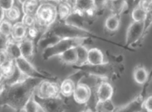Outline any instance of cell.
<instances>
[{"label":"cell","instance_id":"6da1fadb","mask_svg":"<svg viewBox=\"0 0 152 112\" xmlns=\"http://www.w3.org/2000/svg\"><path fill=\"white\" fill-rule=\"evenodd\" d=\"M84 38H66L61 39L58 43L48 48L45 52V55L48 57H52L58 56L59 54L63 53L67 49L75 48L80 45H82Z\"/></svg>","mask_w":152,"mask_h":112},{"label":"cell","instance_id":"7a4b0ae2","mask_svg":"<svg viewBox=\"0 0 152 112\" xmlns=\"http://www.w3.org/2000/svg\"><path fill=\"white\" fill-rule=\"evenodd\" d=\"M35 17L40 25H50L57 17V8L50 3H43L38 7Z\"/></svg>","mask_w":152,"mask_h":112},{"label":"cell","instance_id":"3957f363","mask_svg":"<svg viewBox=\"0 0 152 112\" xmlns=\"http://www.w3.org/2000/svg\"><path fill=\"white\" fill-rule=\"evenodd\" d=\"M60 93V86L57 83L43 81L38 87V95L41 99L55 98Z\"/></svg>","mask_w":152,"mask_h":112},{"label":"cell","instance_id":"277c9868","mask_svg":"<svg viewBox=\"0 0 152 112\" xmlns=\"http://www.w3.org/2000/svg\"><path fill=\"white\" fill-rule=\"evenodd\" d=\"M14 64L16 66L17 69H18L20 74L25 77H35L39 74L36 68L27 59L24 58L23 56H19L14 59Z\"/></svg>","mask_w":152,"mask_h":112},{"label":"cell","instance_id":"5b68a950","mask_svg":"<svg viewBox=\"0 0 152 112\" xmlns=\"http://www.w3.org/2000/svg\"><path fill=\"white\" fill-rule=\"evenodd\" d=\"M145 29V22L132 23L129 27L126 33V43L127 45H132L136 43L141 38Z\"/></svg>","mask_w":152,"mask_h":112},{"label":"cell","instance_id":"8992f818","mask_svg":"<svg viewBox=\"0 0 152 112\" xmlns=\"http://www.w3.org/2000/svg\"><path fill=\"white\" fill-rule=\"evenodd\" d=\"M73 98L77 103L83 104L87 103L90 100L91 95V89L85 84H79L75 88L73 93Z\"/></svg>","mask_w":152,"mask_h":112},{"label":"cell","instance_id":"52a82bcc","mask_svg":"<svg viewBox=\"0 0 152 112\" xmlns=\"http://www.w3.org/2000/svg\"><path fill=\"white\" fill-rule=\"evenodd\" d=\"M114 93V89L108 82H102L98 88L97 98L99 103H102L110 100Z\"/></svg>","mask_w":152,"mask_h":112},{"label":"cell","instance_id":"ba28073f","mask_svg":"<svg viewBox=\"0 0 152 112\" xmlns=\"http://www.w3.org/2000/svg\"><path fill=\"white\" fill-rule=\"evenodd\" d=\"M87 61L89 64L97 66L104 63V56L103 53L100 49L97 48H92L88 51Z\"/></svg>","mask_w":152,"mask_h":112},{"label":"cell","instance_id":"9c48e42d","mask_svg":"<svg viewBox=\"0 0 152 112\" xmlns=\"http://www.w3.org/2000/svg\"><path fill=\"white\" fill-rule=\"evenodd\" d=\"M18 46L19 51H20V55L24 58L28 60L32 56L34 47H33V43L31 39L24 38L20 41V43H18Z\"/></svg>","mask_w":152,"mask_h":112},{"label":"cell","instance_id":"30bf717a","mask_svg":"<svg viewBox=\"0 0 152 112\" xmlns=\"http://www.w3.org/2000/svg\"><path fill=\"white\" fill-rule=\"evenodd\" d=\"M0 70L3 78L6 79L12 78L15 74V70H16L14 59L8 58L0 64Z\"/></svg>","mask_w":152,"mask_h":112},{"label":"cell","instance_id":"8fae6325","mask_svg":"<svg viewBox=\"0 0 152 112\" xmlns=\"http://www.w3.org/2000/svg\"><path fill=\"white\" fill-rule=\"evenodd\" d=\"M143 102L141 97H137L115 112H140L143 110Z\"/></svg>","mask_w":152,"mask_h":112},{"label":"cell","instance_id":"7c38bea8","mask_svg":"<svg viewBox=\"0 0 152 112\" xmlns=\"http://www.w3.org/2000/svg\"><path fill=\"white\" fill-rule=\"evenodd\" d=\"M27 35V27L21 22H18L15 25H12L11 37L16 41H21L25 38Z\"/></svg>","mask_w":152,"mask_h":112},{"label":"cell","instance_id":"4fadbf2b","mask_svg":"<svg viewBox=\"0 0 152 112\" xmlns=\"http://www.w3.org/2000/svg\"><path fill=\"white\" fill-rule=\"evenodd\" d=\"M61 61H63L64 63L69 64H77V50L75 48H71L69 49L61 54L58 55Z\"/></svg>","mask_w":152,"mask_h":112},{"label":"cell","instance_id":"5bb4252c","mask_svg":"<svg viewBox=\"0 0 152 112\" xmlns=\"http://www.w3.org/2000/svg\"><path fill=\"white\" fill-rule=\"evenodd\" d=\"M75 9L79 13H91L94 6L92 0H75Z\"/></svg>","mask_w":152,"mask_h":112},{"label":"cell","instance_id":"9a60e30c","mask_svg":"<svg viewBox=\"0 0 152 112\" xmlns=\"http://www.w3.org/2000/svg\"><path fill=\"white\" fill-rule=\"evenodd\" d=\"M75 83L71 79L64 80L60 85V92L65 96H70L75 90Z\"/></svg>","mask_w":152,"mask_h":112},{"label":"cell","instance_id":"2e32d148","mask_svg":"<svg viewBox=\"0 0 152 112\" xmlns=\"http://www.w3.org/2000/svg\"><path fill=\"white\" fill-rule=\"evenodd\" d=\"M134 79L138 84H143L147 82L148 79V72L145 67H136L134 71Z\"/></svg>","mask_w":152,"mask_h":112},{"label":"cell","instance_id":"e0dca14e","mask_svg":"<svg viewBox=\"0 0 152 112\" xmlns=\"http://www.w3.org/2000/svg\"><path fill=\"white\" fill-rule=\"evenodd\" d=\"M72 13L71 6L67 1H61L57 9V14H58L61 19L67 18Z\"/></svg>","mask_w":152,"mask_h":112},{"label":"cell","instance_id":"ac0fdd59","mask_svg":"<svg viewBox=\"0 0 152 112\" xmlns=\"http://www.w3.org/2000/svg\"><path fill=\"white\" fill-rule=\"evenodd\" d=\"M76 50H77V61L76 64L80 65H84V64L88 63L87 61V57H88V49L85 46L82 45H80L76 47Z\"/></svg>","mask_w":152,"mask_h":112},{"label":"cell","instance_id":"d6986e66","mask_svg":"<svg viewBox=\"0 0 152 112\" xmlns=\"http://www.w3.org/2000/svg\"><path fill=\"white\" fill-rule=\"evenodd\" d=\"M147 17H148V13L143 9H141L140 7H136L132 10V18L135 22H145Z\"/></svg>","mask_w":152,"mask_h":112},{"label":"cell","instance_id":"ffe728a7","mask_svg":"<svg viewBox=\"0 0 152 112\" xmlns=\"http://www.w3.org/2000/svg\"><path fill=\"white\" fill-rule=\"evenodd\" d=\"M21 5H22V10L24 14H32L38 8V1L26 0Z\"/></svg>","mask_w":152,"mask_h":112},{"label":"cell","instance_id":"44dd1931","mask_svg":"<svg viewBox=\"0 0 152 112\" xmlns=\"http://www.w3.org/2000/svg\"><path fill=\"white\" fill-rule=\"evenodd\" d=\"M120 25V20L117 16H110L107 18L105 22V26L107 30L110 32H114L117 31Z\"/></svg>","mask_w":152,"mask_h":112},{"label":"cell","instance_id":"7402d4cb","mask_svg":"<svg viewBox=\"0 0 152 112\" xmlns=\"http://www.w3.org/2000/svg\"><path fill=\"white\" fill-rule=\"evenodd\" d=\"M39 105L34 99V96H31L25 102L24 106V112H38Z\"/></svg>","mask_w":152,"mask_h":112},{"label":"cell","instance_id":"603a6c76","mask_svg":"<svg viewBox=\"0 0 152 112\" xmlns=\"http://www.w3.org/2000/svg\"><path fill=\"white\" fill-rule=\"evenodd\" d=\"M12 25L7 20H2L0 23V34L6 37H9L11 35Z\"/></svg>","mask_w":152,"mask_h":112},{"label":"cell","instance_id":"cb8c5ba5","mask_svg":"<svg viewBox=\"0 0 152 112\" xmlns=\"http://www.w3.org/2000/svg\"><path fill=\"white\" fill-rule=\"evenodd\" d=\"M36 22H37V19H36V17H35L34 14H24V17H23L21 23H22L23 25H25V27H27V28L35 26Z\"/></svg>","mask_w":152,"mask_h":112},{"label":"cell","instance_id":"d4e9b609","mask_svg":"<svg viewBox=\"0 0 152 112\" xmlns=\"http://www.w3.org/2000/svg\"><path fill=\"white\" fill-rule=\"evenodd\" d=\"M5 14L7 15V17L10 20H17L19 19L20 16V9L17 7H13L10 9H8L7 11L5 12Z\"/></svg>","mask_w":152,"mask_h":112},{"label":"cell","instance_id":"484cf974","mask_svg":"<svg viewBox=\"0 0 152 112\" xmlns=\"http://www.w3.org/2000/svg\"><path fill=\"white\" fill-rule=\"evenodd\" d=\"M138 7L145 10L148 14L151 10V0H140Z\"/></svg>","mask_w":152,"mask_h":112},{"label":"cell","instance_id":"4316f807","mask_svg":"<svg viewBox=\"0 0 152 112\" xmlns=\"http://www.w3.org/2000/svg\"><path fill=\"white\" fill-rule=\"evenodd\" d=\"M9 37L2 35L0 34V52H6L9 45Z\"/></svg>","mask_w":152,"mask_h":112},{"label":"cell","instance_id":"83f0119b","mask_svg":"<svg viewBox=\"0 0 152 112\" xmlns=\"http://www.w3.org/2000/svg\"><path fill=\"white\" fill-rule=\"evenodd\" d=\"M14 0H0V7L5 12L14 7Z\"/></svg>","mask_w":152,"mask_h":112},{"label":"cell","instance_id":"f1b7e54d","mask_svg":"<svg viewBox=\"0 0 152 112\" xmlns=\"http://www.w3.org/2000/svg\"><path fill=\"white\" fill-rule=\"evenodd\" d=\"M94 9H103L107 3V0H92Z\"/></svg>","mask_w":152,"mask_h":112},{"label":"cell","instance_id":"f546056e","mask_svg":"<svg viewBox=\"0 0 152 112\" xmlns=\"http://www.w3.org/2000/svg\"><path fill=\"white\" fill-rule=\"evenodd\" d=\"M152 98L151 96H149L143 102V108H144L147 112H151L152 111V106H151Z\"/></svg>","mask_w":152,"mask_h":112},{"label":"cell","instance_id":"4dcf8cb0","mask_svg":"<svg viewBox=\"0 0 152 112\" xmlns=\"http://www.w3.org/2000/svg\"><path fill=\"white\" fill-rule=\"evenodd\" d=\"M27 32L28 34V35L30 36V38H36L37 35H38V30L35 26L27 28Z\"/></svg>","mask_w":152,"mask_h":112},{"label":"cell","instance_id":"1f68e13d","mask_svg":"<svg viewBox=\"0 0 152 112\" xmlns=\"http://www.w3.org/2000/svg\"><path fill=\"white\" fill-rule=\"evenodd\" d=\"M5 17V11L0 7V23L2 22V20H4Z\"/></svg>","mask_w":152,"mask_h":112},{"label":"cell","instance_id":"d6a6232c","mask_svg":"<svg viewBox=\"0 0 152 112\" xmlns=\"http://www.w3.org/2000/svg\"><path fill=\"white\" fill-rule=\"evenodd\" d=\"M4 90H5L4 85H3V84H2V83L0 82V96L2 94V92H4Z\"/></svg>","mask_w":152,"mask_h":112},{"label":"cell","instance_id":"836d02e7","mask_svg":"<svg viewBox=\"0 0 152 112\" xmlns=\"http://www.w3.org/2000/svg\"><path fill=\"white\" fill-rule=\"evenodd\" d=\"M2 78H3V77H2V72H1V70H0V82H1V80H2Z\"/></svg>","mask_w":152,"mask_h":112},{"label":"cell","instance_id":"e575fe53","mask_svg":"<svg viewBox=\"0 0 152 112\" xmlns=\"http://www.w3.org/2000/svg\"><path fill=\"white\" fill-rule=\"evenodd\" d=\"M25 1H26V0H18V2H20V4H22L23 2H25Z\"/></svg>","mask_w":152,"mask_h":112},{"label":"cell","instance_id":"d590c367","mask_svg":"<svg viewBox=\"0 0 152 112\" xmlns=\"http://www.w3.org/2000/svg\"><path fill=\"white\" fill-rule=\"evenodd\" d=\"M82 112H91V110H89V109H88V110L83 111H82Z\"/></svg>","mask_w":152,"mask_h":112},{"label":"cell","instance_id":"8d00e7d4","mask_svg":"<svg viewBox=\"0 0 152 112\" xmlns=\"http://www.w3.org/2000/svg\"><path fill=\"white\" fill-rule=\"evenodd\" d=\"M110 1H112V2H117L118 0H110Z\"/></svg>","mask_w":152,"mask_h":112},{"label":"cell","instance_id":"74e56055","mask_svg":"<svg viewBox=\"0 0 152 112\" xmlns=\"http://www.w3.org/2000/svg\"><path fill=\"white\" fill-rule=\"evenodd\" d=\"M46 1H49V0H46Z\"/></svg>","mask_w":152,"mask_h":112}]
</instances>
